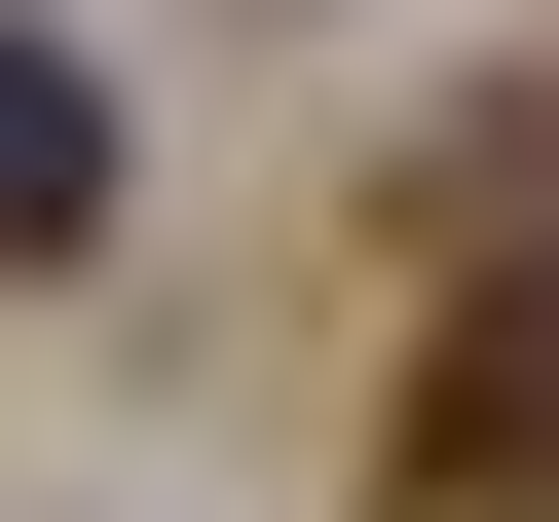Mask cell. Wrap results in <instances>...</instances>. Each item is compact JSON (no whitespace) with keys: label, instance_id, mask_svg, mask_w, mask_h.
<instances>
[{"label":"cell","instance_id":"6da1fadb","mask_svg":"<svg viewBox=\"0 0 559 522\" xmlns=\"http://www.w3.org/2000/svg\"><path fill=\"white\" fill-rule=\"evenodd\" d=\"M373 522H559V224H485V299L411 336V448H373Z\"/></svg>","mask_w":559,"mask_h":522}]
</instances>
